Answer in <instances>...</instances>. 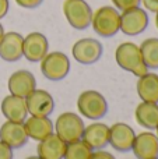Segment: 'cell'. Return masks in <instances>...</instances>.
I'll return each mask as SVG.
<instances>
[{
	"label": "cell",
	"instance_id": "1",
	"mask_svg": "<svg viewBox=\"0 0 158 159\" xmlns=\"http://www.w3.org/2000/svg\"><path fill=\"white\" fill-rule=\"evenodd\" d=\"M115 60L122 70L136 75L137 78L147 74L148 69L144 64L139 45L133 42H123L115 50Z\"/></svg>",
	"mask_w": 158,
	"mask_h": 159
},
{
	"label": "cell",
	"instance_id": "2",
	"mask_svg": "<svg viewBox=\"0 0 158 159\" xmlns=\"http://www.w3.org/2000/svg\"><path fill=\"white\" fill-rule=\"evenodd\" d=\"M91 27L97 35L112 38L120 31V13L114 6H102L92 13Z\"/></svg>",
	"mask_w": 158,
	"mask_h": 159
},
{
	"label": "cell",
	"instance_id": "3",
	"mask_svg": "<svg viewBox=\"0 0 158 159\" xmlns=\"http://www.w3.org/2000/svg\"><path fill=\"white\" fill-rule=\"evenodd\" d=\"M77 109L80 115L90 120H100L108 113V102L101 92L94 89H87L78 95Z\"/></svg>",
	"mask_w": 158,
	"mask_h": 159
},
{
	"label": "cell",
	"instance_id": "4",
	"mask_svg": "<svg viewBox=\"0 0 158 159\" xmlns=\"http://www.w3.org/2000/svg\"><path fill=\"white\" fill-rule=\"evenodd\" d=\"M92 13L94 11L86 0H64L63 3L64 18L74 30H87L91 25Z\"/></svg>",
	"mask_w": 158,
	"mask_h": 159
},
{
	"label": "cell",
	"instance_id": "5",
	"mask_svg": "<svg viewBox=\"0 0 158 159\" xmlns=\"http://www.w3.org/2000/svg\"><path fill=\"white\" fill-rule=\"evenodd\" d=\"M84 127L86 124L80 115H76L73 112H64L59 115L55 121V134H58L64 143L69 144L81 140Z\"/></svg>",
	"mask_w": 158,
	"mask_h": 159
},
{
	"label": "cell",
	"instance_id": "6",
	"mask_svg": "<svg viewBox=\"0 0 158 159\" xmlns=\"http://www.w3.org/2000/svg\"><path fill=\"white\" fill-rule=\"evenodd\" d=\"M39 63L42 75L49 81H62L70 71L69 56L63 52H49Z\"/></svg>",
	"mask_w": 158,
	"mask_h": 159
},
{
	"label": "cell",
	"instance_id": "7",
	"mask_svg": "<svg viewBox=\"0 0 158 159\" xmlns=\"http://www.w3.org/2000/svg\"><path fill=\"white\" fill-rule=\"evenodd\" d=\"M148 14L144 8L134 7L120 13V31L128 36H136L143 34L148 27Z\"/></svg>",
	"mask_w": 158,
	"mask_h": 159
},
{
	"label": "cell",
	"instance_id": "8",
	"mask_svg": "<svg viewBox=\"0 0 158 159\" xmlns=\"http://www.w3.org/2000/svg\"><path fill=\"white\" fill-rule=\"evenodd\" d=\"M104 48L100 41L94 38H83L78 39L72 48V55L76 61L80 64H94L102 57Z\"/></svg>",
	"mask_w": 158,
	"mask_h": 159
},
{
	"label": "cell",
	"instance_id": "9",
	"mask_svg": "<svg viewBox=\"0 0 158 159\" xmlns=\"http://www.w3.org/2000/svg\"><path fill=\"white\" fill-rule=\"evenodd\" d=\"M49 53L48 38L41 32H31L22 41V57L31 63H39Z\"/></svg>",
	"mask_w": 158,
	"mask_h": 159
},
{
	"label": "cell",
	"instance_id": "10",
	"mask_svg": "<svg viewBox=\"0 0 158 159\" xmlns=\"http://www.w3.org/2000/svg\"><path fill=\"white\" fill-rule=\"evenodd\" d=\"M28 115L31 116H48L52 115L55 109V99L48 91L45 89H35L25 98Z\"/></svg>",
	"mask_w": 158,
	"mask_h": 159
},
{
	"label": "cell",
	"instance_id": "11",
	"mask_svg": "<svg viewBox=\"0 0 158 159\" xmlns=\"http://www.w3.org/2000/svg\"><path fill=\"white\" fill-rule=\"evenodd\" d=\"M28 140H30V137L27 134V129H25L24 123L7 120L0 127V141L7 144L10 148H22L28 143Z\"/></svg>",
	"mask_w": 158,
	"mask_h": 159
},
{
	"label": "cell",
	"instance_id": "12",
	"mask_svg": "<svg viewBox=\"0 0 158 159\" xmlns=\"http://www.w3.org/2000/svg\"><path fill=\"white\" fill-rule=\"evenodd\" d=\"M136 133L129 124L126 123H115L109 127V144L114 149L119 152L132 151Z\"/></svg>",
	"mask_w": 158,
	"mask_h": 159
},
{
	"label": "cell",
	"instance_id": "13",
	"mask_svg": "<svg viewBox=\"0 0 158 159\" xmlns=\"http://www.w3.org/2000/svg\"><path fill=\"white\" fill-rule=\"evenodd\" d=\"M7 88L11 95L27 98L36 88L35 75L28 70H17L8 77Z\"/></svg>",
	"mask_w": 158,
	"mask_h": 159
},
{
	"label": "cell",
	"instance_id": "14",
	"mask_svg": "<svg viewBox=\"0 0 158 159\" xmlns=\"http://www.w3.org/2000/svg\"><path fill=\"white\" fill-rule=\"evenodd\" d=\"M81 140L91 147L92 151L104 149L109 144V126L101 121H94L84 127Z\"/></svg>",
	"mask_w": 158,
	"mask_h": 159
},
{
	"label": "cell",
	"instance_id": "15",
	"mask_svg": "<svg viewBox=\"0 0 158 159\" xmlns=\"http://www.w3.org/2000/svg\"><path fill=\"white\" fill-rule=\"evenodd\" d=\"M132 151L136 159L158 158V137L151 131H143L140 134H136Z\"/></svg>",
	"mask_w": 158,
	"mask_h": 159
},
{
	"label": "cell",
	"instance_id": "16",
	"mask_svg": "<svg viewBox=\"0 0 158 159\" xmlns=\"http://www.w3.org/2000/svg\"><path fill=\"white\" fill-rule=\"evenodd\" d=\"M22 41L24 36L18 32H4L0 41V57L4 61L13 63L22 57Z\"/></svg>",
	"mask_w": 158,
	"mask_h": 159
},
{
	"label": "cell",
	"instance_id": "17",
	"mask_svg": "<svg viewBox=\"0 0 158 159\" xmlns=\"http://www.w3.org/2000/svg\"><path fill=\"white\" fill-rule=\"evenodd\" d=\"M0 109H2V115L10 121L24 123L28 117V109H27V103H25V98H21V96L11 95V93L7 95L2 101Z\"/></svg>",
	"mask_w": 158,
	"mask_h": 159
},
{
	"label": "cell",
	"instance_id": "18",
	"mask_svg": "<svg viewBox=\"0 0 158 159\" xmlns=\"http://www.w3.org/2000/svg\"><path fill=\"white\" fill-rule=\"evenodd\" d=\"M24 124L28 137L38 143L55 133V124L48 116H30L24 121Z\"/></svg>",
	"mask_w": 158,
	"mask_h": 159
},
{
	"label": "cell",
	"instance_id": "19",
	"mask_svg": "<svg viewBox=\"0 0 158 159\" xmlns=\"http://www.w3.org/2000/svg\"><path fill=\"white\" fill-rule=\"evenodd\" d=\"M67 144L58 134H50L36 147V155L41 159H63Z\"/></svg>",
	"mask_w": 158,
	"mask_h": 159
},
{
	"label": "cell",
	"instance_id": "20",
	"mask_svg": "<svg viewBox=\"0 0 158 159\" xmlns=\"http://www.w3.org/2000/svg\"><path fill=\"white\" fill-rule=\"evenodd\" d=\"M136 91L139 98L143 102H153L158 103V74L150 73L142 75L137 80Z\"/></svg>",
	"mask_w": 158,
	"mask_h": 159
},
{
	"label": "cell",
	"instance_id": "21",
	"mask_svg": "<svg viewBox=\"0 0 158 159\" xmlns=\"http://www.w3.org/2000/svg\"><path fill=\"white\" fill-rule=\"evenodd\" d=\"M134 119L137 124L147 130H156L158 126V103L143 102L136 106Z\"/></svg>",
	"mask_w": 158,
	"mask_h": 159
},
{
	"label": "cell",
	"instance_id": "22",
	"mask_svg": "<svg viewBox=\"0 0 158 159\" xmlns=\"http://www.w3.org/2000/svg\"><path fill=\"white\" fill-rule=\"evenodd\" d=\"M139 48L147 69L158 70V38L144 39Z\"/></svg>",
	"mask_w": 158,
	"mask_h": 159
},
{
	"label": "cell",
	"instance_id": "23",
	"mask_svg": "<svg viewBox=\"0 0 158 159\" xmlns=\"http://www.w3.org/2000/svg\"><path fill=\"white\" fill-rule=\"evenodd\" d=\"M92 154L91 147H88L83 140L69 143L66 145L63 159H88Z\"/></svg>",
	"mask_w": 158,
	"mask_h": 159
},
{
	"label": "cell",
	"instance_id": "24",
	"mask_svg": "<svg viewBox=\"0 0 158 159\" xmlns=\"http://www.w3.org/2000/svg\"><path fill=\"white\" fill-rule=\"evenodd\" d=\"M112 3H114V7L122 13V11L139 7L142 4V0H112Z\"/></svg>",
	"mask_w": 158,
	"mask_h": 159
},
{
	"label": "cell",
	"instance_id": "25",
	"mask_svg": "<svg viewBox=\"0 0 158 159\" xmlns=\"http://www.w3.org/2000/svg\"><path fill=\"white\" fill-rule=\"evenodd\" d=\"M44 0H16V3L22 8H36L42 4Z\"/></svg>",
	"mask_w": 158,
	"mask_h": 159
},
{
	"label": "cell",
	"instance_id": "26",
	"mask_svg": "<svg viewBox=\"0 0 158 159\" xmlns=\"http://www.w3.org/2000/svg\"><path fill=\"white\" fill-rule=\"evenodd\" d=\"M14 154H13V148L4 144L3 141H0V159H13Z\"/></svg>",
	"mask_w": 158,
	"mask_h": 159
},
{
	"label": "cell",
	"instance_id": "27",
	"mask_svg": "<svg viewBox=\"0 0 158 159\" xmlns=\"http://www.w3.org/2000/svg\"><path fill=\"white\" fill-rule=\"evenodd\" d=\"M88 159H116L111 152L104 151V149H97V151H92L91 157Z\"/></svg>",
	"mask_w": 158,
	"mask_h": 159
},
{
	"label": "cell",
	"instance_id": "28",
	"mask_svg": "<svg viewBox=\"0 0 158 159\" xmlns=\"http://www.w3.org/2000/svg\"><path fill=\"white\" fill-rule=\"evenodd\" d=\"M142 4L144 6L146 11L156 14L158 11V0H142Z\"/></svg>",
	"mask_w": 158,
	"mask_h": 159
},
{
	"label": "cell",
	"instance_id": "29",
	"mask_svg": "<svg viewBox=\"0 0 158 159\" xmlns=\"http://www.w3.org/2000/svg\"><path fill=\"white\" fill-rule=\"evenodd\" d=\"M8 8H10V2L8 0H0V20L7 16Z\"/></svg>",
	"mask_w": 158,
	"mask_h": 159
},
{
	"label": "cell",
	"instance_id": "30",
	"mask_svg": "<svg viewBox=\"0 0 158 159\" xmlns=\"http://www.w3.org/2000/svg\"><path fill=\"white\" fill-rule=\"evenodd\" d=\"M3 35H4V28H3V25L0 24V41H2Z\"/></svg>",
	"mask_w": 158,
	"mask_h": 159
},
{
	"label": "cell",
	"instance_id": "31",
	"mask_svg": "<svg viewBox=\"0 0 158 159\" xmlns=\"http://www.w3.org/2000/svg\"><path fill=\"white\" fill-rule=\"evenodd\" d=\"M156 27H157V30H158V11L156 13Z\"/></svg>",
	"mask_w": 158,
	"mask_h": 159
},
{
	"label": "cell",
	"instance_id": "32",
	"mask_svg": "<svg viewBox=\"0 0 158 159\" xmlns=\"http://www.w3.org/2000/svg\"><path fill=\"white\" fill-rule=\"evenodd\" d=\"M25 159H41V158H39L38 155H36V157H35V155H34V157H28V158H25Z\"/></svg>",
	"mask_w": 158,
	"mask_h": 159
},
{
	"label": "cell",
	"instance_id": "33",
	"mask_svg": "<svg viewBox=\"0 0 158 159\" xmlns=\"http://www.w3.org/2000/svg\"><path fill=\"white\" fill-rule=\"evenodd\" d=\"M156 131H157V133H156V135H157V137H158V126H157V129H156Z\"/></svg>",
	"mask_w": 158,
	"mask_h": 159
},
{
	"label": "cell",
	"instance_id": "34",
	"mask_svg": "<svg viewBox=\"0 0 158 159\" xmlns=\"http://www.w3.org/2000/svg\"><path fill=\"white\" fill-rule=\"evenodd\" d=\"M153 159H158V158H153Z\"/></svg>",
	"mask_w": 158,
	"mask_h": 159
}]
</instances>
